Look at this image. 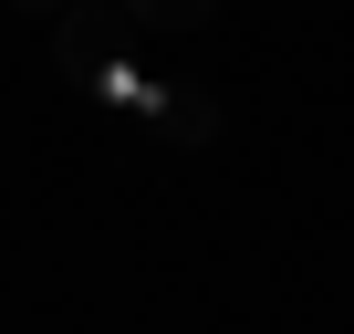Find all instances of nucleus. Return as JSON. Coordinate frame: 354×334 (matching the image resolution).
Returning <instances> with one entry per match:
<instances>
[{"label": "nucleus", "instance_id": "1", "mask_svg": "<svg viewBox=\"0 0 354 334\" xmlns=\"http://www.w3.org/2000/svg\"><path fill=\"white\" fill-rule=\"evenodd\" d=\"M53 63H63V84H84L94 105H115V115H136V125H156V136H177V146H219V94L146 73V63L115 42V21L94 11V0L53 21Z\"/></svg>", "mask_w": 354, "mask_h": 334}, {"label": "nucleus", "instance_id": "3", "mask_svg": "<svg viewBox=\"0 0 354 334\" xmlns=\"http://www.w3.org/2000/svg\"><path fill=\"white\" fill-rule=\"evenodd\" d=\"M11 11H53V21H63V11H84V0H11Z\"/></svg>", "mask_w": 354, "mask_h": 334}, {"label": "nucleus", "instance_id": "2", "mask_svg": "<svg viewBox=\"0 0 354 334\" xmlns=\"http://www.w3.org/2000/svg\"><path fill=\"white\" fill-rule=\"evenodd\" d=\"M94 11H125V21H146V32H209L219 0H94Z\"/></svg>", "mask_w": 354, "mask_h": 334}]
</instances>
